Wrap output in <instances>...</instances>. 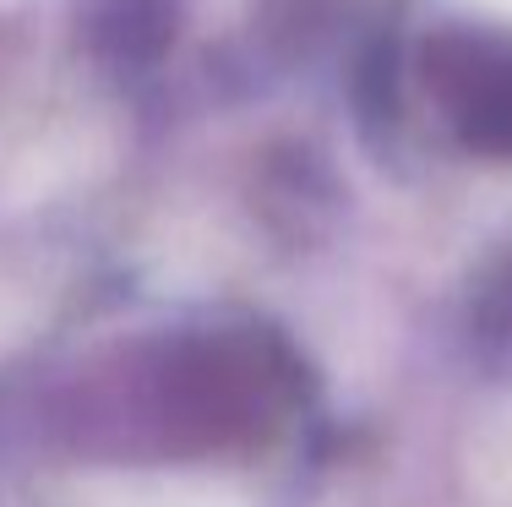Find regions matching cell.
<instances>
[{"mask_svg":"<svg viewBox=\"0 0 512 507\" xmlns=\"http://www.w3.org/2000/svg\"><path fill=\"white\" fill-rule=\"evenodd\" d=\"M463 115L480 148L512 153V60H480V71L463 77Z\"/></svg>","mask_w":512,"mask_h":507,"instance_id":"cell-1","label":"cell"}]
</instances>
